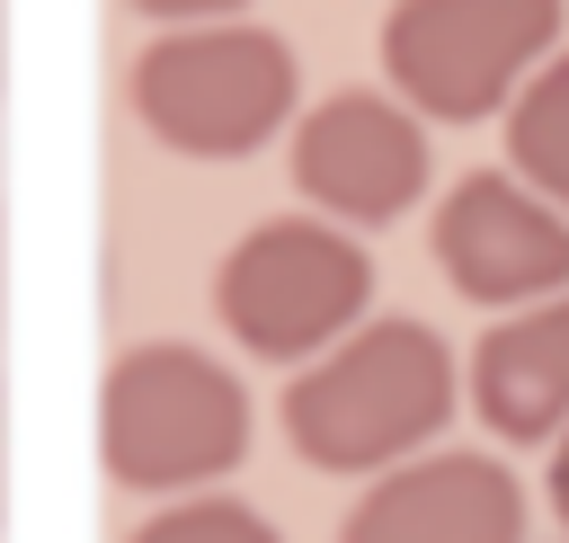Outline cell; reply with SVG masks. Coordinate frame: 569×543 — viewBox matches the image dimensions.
Returning a JSON list of instances; mask_svg holds the SVG:
<instances>
[{
  "label": "cell",
  "instance_id": "cell-11",
  "mask_svg": "<svg viewBox=\"0 0 569 543\" xmlns=\"http://www.w3.org/2000/svg\"><path fill=\"white\" fill-rule=\"evenodd\" d=\"M124 543H284L267 507L231 498V490H196V498H160Z\"/></svg>",
  "mask_w": 569,
  "mask_h": 543
},
{
  "label": "cell",
  "instance_id": "cell-1",
  "mask_svg": "<svg viewBox=\"0 0 569 543\" xmlns=\"http://www.w3.org/2000/svg\"><path fill=\"white\" fill-rule=\"evenodd\" d=\"M453 409H462V356L418 312H373L329 356L293 365L284 401H276L284 445L329 481H373V472L445 445Z\"/></svg>",
  "mask_w": 569,
  "mask_h": 543
},
{
  "label": "cell",
  "instance_id": "cell-14",
  "mask_svg": "<svg viewBox=\"0 0 569 543\" xmlns=\"http://www.w3.org/2000/svg\"><path fill=\"white\" fill-rule=\"evenodd\" d=\"M0 454H9V383H0ZM0 507H9V472H0Z\"/></svg>",
  "mask_w": 569,
  "mask_h": 543
},
{
  "label": "cell",
  "instance_id": "cell-12",
  "mask_svg": "<svg viewBox=\"0 0 569 543\" xmlns=\"http://www.w3.org/2000/svg\"><path fill=\"white\" fill-rule=\"evenodd\" d=\"M142 9L151 27H222V18H249V0H124Z\"/></svg>",
  "mask_w": 569,
  "mask_h": 543
},
{
  "label": "cell",
  "instance_id": "cell-2",
  "mask_svg": "<svg viewBox=\"0 0 569 543\" xmlns=\"http://www.w3.org/2000/svg\"><path fill=\"white\" fill-rule=\"evenodd\" d=\"M249 383L187 338H142L98 383V463L133 498L222 490L249 463Z\"/></svg>",
  "mask_w": 569,
  "mask_h": 543
},
{
  "label": "cell",
  "instance_id": "cell-9",
  "mask_svg": "<svg viewBox=\"0 0 569 543\" xmlns=\"http://www.w3.org/2000/svg\"><path fill=\"white\" fill-rule=\"evenodd\" d=\"M462 401L498 445H551L569 427V294L498 312L462 356Z\"/></svg>",
  "mask_w": 569,
  "mask_h": 543
},
{
  "label": "cell",
  "instance_id": "cell-13",
  "mask_svg": "<svg viewBox=\"0 0 569 543\" xmlns=\"http://www.w3.org/2000/svg\"><path fill=\"white\" fill-rule=\"evenodd\" d=\"M542 507H551V516L569 525V427H560V436L542 445Z\"/></svg>",
  "mask_w": 569,
  "mask_h": 543
},
{
  "label": "cell",
  "instance_id": "cell-6",
  "mask_svg": "<svg viewBox=\"0 0 569 543\" xmlns=\"http://www.w3.org/2000/svg\"><path fill=\"white\" fill-rule=\"evenodd\" d=\"M284 169H293V196L320 223L365 240L427 196L436 142L391 89H329L284 125Z\"/></svg>",
  "mask_w": 569,
  "mask_h": 543
},
{
  "label": "cell",
  "instance_id": "cell-15",
  "mask_svg": "<svg viewBox=\"0 0 569 543\" xmlns=\"http://www.w3.org/2000/svg\"><path fill=\"white\" fill-rule=\"evenodd\" d=\"M0 80H9V9H0Z\"/></svg>",
  "mask_w": 569,
  "mask_h": 543
},
{
  "label": "cell",
  "instance_id": "cell-8",
  "mask_svg": "<svg viewBox=\"0 0 569 543\" xmlns=\"http://www.w3.org/2000/svg\"><path fill=\"white\" fill-rule=\"evenodd\" d=\"M533 490L489 445H427L365 481L338 543H525Z\"/></svg>",
  "mask_w": 569,
  "mask_h": 543
},
{
  "label": "cell",
  "instance_id": "cell-5",
  "mask_svg": "<svg viewBox=\"0 0 569 543\" xmlns=\"http://www.w3.org/2000/svg\"><path fill=\"white\" fill-rule=\"evenodd\" d=\"M569 0H391L382 9V89L418 125H480L560 53Z\"/></svg>",
  "mask_w": 569,
  "mask_h": 543
},
{
  "label": "cell",
  "instance_id": "cell-4",
  "mask_svg": "<svg viewBox=\"0 0 569 543\" xmlns=\"http://www.w3.org/2000/svg\"><path fill=\"white\" fill-rule=\"evenodd\" d=\"M213 320L249 365H311L373 320V249L320 214L249 223L213 267Z\"/></svg>",
  "mask_w": 569,
  "mask_h": 543
},
{
  "label": "cell",
  "instance_id": "cell-10",
  "mask_svg": "<svg viewBox=\"0 0 569 543\" xmlns=\"http://www.w3.org/2000/svg\"><path fill=\"white\" fill-rule=\"evenodd\" d=\"M498 134H507V178H525L551 214H569V45L507 98V116H498Z\"/></svg>",
  "mask_w": 569,
  "mask_h": 543
},
{
  "label": "cell",
  "instance_id": "cell-3",
  "mask_svg": "<svg viewBox=\"0 0 569 543\" xmlns=\"http://www.w3.org/2000/svg\"><path fill=\"white\" fill-rule=\"evenodd\" d=\"M133 125L178 160H249L302 116V62L276 27H160L124 71Z\"/></svg>",
  "mask_w": 569,
  "mask_h": 543
},
{
  "label": "cell",
  "instance_id": "cell-7",
  "mask_svg": "<svg viewBox=\"0 0 569 543\" xmlns=\"http://www.w3.org/2000/svg\"><path fill=\"white\" fill-rule=\"evenodd\" d=\"M427 249H436V276L480 312H525L569 294V214H551L507 169H462L436 196Z\"/></svg>",
  "mask_w": 569,
  "mask_h": 543
}]
</instances>
